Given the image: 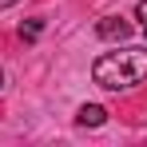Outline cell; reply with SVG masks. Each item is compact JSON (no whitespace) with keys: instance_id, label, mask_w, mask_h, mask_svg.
<instances>
[{"instance_id":"6da1fadb","label":"cell","mask_w":147,"mask_h":147,"mask_svg":"<svg viewBox=\"0 0 147 147\" xmlns=\"http://www.w3.org/2000/svg\"><path fill=\"white\" fill-rule=\"evenodd\" d=\"M92 80L107 92H131L135 84L147 80V48H119L103 52L92 64Z\"/></svg>"},{"instance_id":"7a4b0ae2","label":"cell","mask_w":147,"mask_h":147,"mask_svg":"<svg viewBox=\"0 0 147 147\" xmlns=\"http://www.w3.org/2000/svg\"><path fill=\"white\" fill-rule=\"evenodd\" d=\"M96 36L99 40H127V36H131V24H127L123 16H103L96 24Z\"/></svg>"},{"instance_id":"3957f363","label":"cell","mask_w":147,"mask_h":147,"mask_svg":"<svg viewBox=\"0 0 147 147\" xmlns=\"http://www.w3.org/2000/svg\"><path fill=\"white\" fill-rule=\"evenodd\" d=\"M76 123H80V127H99V123H107V107H99V103H84V107L76 111Z\"/></svg>"},{"instance_id":"277c9868","label":"cell","mask_w":147,"mask_h":147,"mask_svg":"<svg viewBox=\"0 0 147 147\" xmlns=\"http://www.w3.org/2000/svg\"><path fill=\"white\" fill-rule=\"evenodd\" d=\"M40 32H44V20H28V24H20V40H40Z\"/></svg>"},{"instance_id":"5b68a950","label":"cell","mask_w":147,"mask_h":147,"mask_svg":"<svg viewBox=\"0 0 147 147\" xmlns=\"http://www.w3.org/2000/svg\"><path fill=\"white\" fill-rule=\"evenodd\" d=\"M135 16L143 20V36H147V0H139V4H135Z\"/></svg>"},{"instance_id":"8992f818","label":"cell","mask_w":147,"mask_h":147,"mask_svg":"<svg viewBox=\"0 0 147 147\" xmlns=\"http://www.w3.org/2000/svg\"><path fill=\"white\" fill-rule=\"evenodd\" d=\"M8 4H16V0H0V8H8Z\"/></svg>"},{"instance_id":"52a82bcc","label":"cell","mask_w":147,"mask_h":147,"mask_svg":"<svg viewBox=\"0 0 147 147\" xmlns=\"http://www.w3.org/2000/svg\"><path fill=\"white\" fill-rule=\"evenodd\" d=\"M0 88H4V72H0Z\"/></svg>"}]
</instances>
